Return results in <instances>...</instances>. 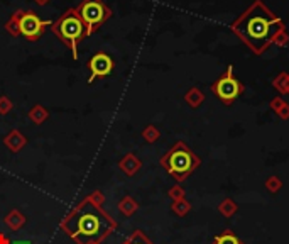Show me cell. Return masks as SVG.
<instances>
[{"label": "cell", "mask_w": 289, "mask_h": 244, "mask_svg": "<svg viewBox=\"0 0 289 244\" xmlns=\"http://www.w3.org/2000/svg\"><path fill=\"white\" fill-rule=\"evenodd\" d=\"M186 100L189 102V105L196 107V105H200L201 102H203V93H201L200 90L193 89V90L188 92V95H186Z\"/></svg>", "instance_id": "cell-9"}, {"label": "cell", "mask_w": 289, "mask_h": 244, "mask_svg": "<svg viewBox=\"0 0 289 244\" xmlns=\"http://www.w3.org/2000/svg\"><path fill=\"white\" fill-rule=\"evenodd\" d=\"M288 41H289L288 30H286V29H283V30H281V32L277 34V36L272 39V44H276V46H286V44H288Z\"/></svg>", "instance_id": "cell-13"}, {"label": "cell", "mask_w": 289, "mask_h": 244, "mask_svg": "<svg viewBox=\"0 0 289 244\" xmlns=\"http://www.w3.org/2000/svg\"><path fill=\"white\" fill-rule=\"evenodd\" d=\"M113 60L110 58V55L100 51L95 56H91L88 61V70H90V78L88 83H93L95 78H104V76L112 75L113 71Z\"/></svg>", "instance_id": "cell-8"}, {"label": "cell", "mask_w": 289, "mask_h": 244, "mask_svg": "<svg viewBox=\"0 0 289 244\" xmlns=\"http://www.w3.org/2000/svg\"><path fill=\"white\" fill-rule=\"evenodd\" d=\"M14 244H30L29 241H15Z\"/></svg>", "instance_id": "cell-18"}, {"label": "cell", "mask_w": 289, "mask_h": 244, "mask_svg": "<svg viewBox=\"0 0 289 244\" xmlns=\"http://www.w3.org/2000/svg\"><path fill=\"white\" fill-rule=\"evenodd\" d=\"M144 134H146V137H147V139H156V137H158V132H156L154 131V129H152V127H149V129H147V131L146 132H144Z\"/></svg>", "instance_id": "cell-16"}, {"label": "cell", "mask_w": 289, "mask_h": 244, "mask_svg": "<svg viewBox=\"0 0 289 244\" xmlns=\"http://www.w3.org/2000/svg\"><path fill=\"white\" fill-rule=\"evenodd\" d=\"M9 109H10V104L5 100V98H2V100H0V112H2V114H5Z\"/></svg>", "instance_id": "cell-15"}, {"label": "cell", "mask_w": 289, "mask_h": 244, "mask_svg": "<svg viewBox=\"0 0 289 244\" xmlns=\"http://www.w3.org/2000/svg\"><path fill=\"white\" fill-rule=\"evenodd\" d=\"M134 244H146V243H134Z\"/></svg>", "instance_id": "cell-19"}, {"label": "cell", "mask_w": 289, "mask_h": 244, "mask_svg": "<svg viewBox=\"0 0 289 244\" xmlns=\"http://www.w3.org/2000/svg\"><path fill=\"white\" fill-rule=\"evenodd\" d=\"M283 29H286L284 22L276 17L261 0H256L232 24L234 34H237L256 55H262Z\"/></svg>", "instance_id": "cell-1"}, {"label": "cell", "mask_w": 289, "mask_h": 244, "mask_svg": "<svg viewBox=\"0 0 289 244\" xmlns=\"http://www.w3.org/2000/svg\"><path fill=\"white\" fill-rule=\"evenodd\" d=\"M215 244H240V241L232 234H223L215 239Z\"/></svg>", "instance_id": "cell-12"}, {"label": "cell", "mask_w": 289, "mask_h": 244, "mask_svg": "<svg viewBox=\"0 0 289 244\" xmlns=\"http://www.w3.org/2000/svg\"><path fill=\"white\" fill-rule=\"evenodd\" d=\"M76 10L86 26V36L97 32L102 24H105L112 17V10L104 0H81Z\"/></svg>", "instance_id": "cell-5"}, {"label": "cell", "mask_w": 289, "mask_h": 244, "mask_svg": "<svg viewBox=\"0 0 289 244\" xmlns=\"http://www.w3.org/2000/svg\"><path fill=\"white\" fill-rule=\"evenodd\" d=\"M48 2H49V0H36V3H39V5H46Z\"/></svg>", "instance_id": "cell-17"}, {"label": "cell", "mask_w": 289, "mask_h": 244, "mask_svg": "<svg viewBox=\"0 0 289 244\" xmlns=\"http://www.w3.org/2000/svg\"><path fill=\"white\" fill-rule=\"evenodd\" d=\"M30 116H32V119H36L37 122H41L46 117V112H44V109L43 107H36V110H34L32 114H30Z\"/></svg>", "instance_id": "cell-14"}, {"label": "cell", "mask_w": 289, "mask_h": 244, "mask_svg": "<svg viewBox=\"0 0 289 244\" xmlns=\"http://www.w3.org/2000/svg\"><path fill=\"white\" fill-rule=\"evenodd\" d=\"M232 68H234V66L230 64V66H228V70H227V73L223 75L222 78L216 80V82L213 83V87H211V90L215 92V95L223 102V104H232V102H234L235 98H237L238 95L243 92L242 83L234 76Z\"/></svg>", "instance_id": "cell-7"}, {"label": "cell", "mask_w": 289, "mask_h": 244, "mask_svg": "<svg viewBox=\"0 0 289 244\" xmlns=\"http://www.w3.org/2000/svg\"><path fill=\"white\" fill-rule=\"evenodd\" d=\"M274 87L279 89L281 92H289V76L286 73H283L279 78L274 80Z\"/></svg>", "instance_id": "cell-11"}, {"label": "cell", "mask_w": 289, "mask_h": 244, "mask_svg": "<svg viewBox=\"0 0 289 244\" xmlns=\"http://www.w3.org/2000/svg\"><path fill=\"white\" fill-rule=\"evenodd\" d=\"M19 24V32L24 36L27 41H37L44 34L46 28L53 24L51 21H43L36 12L32 10H15L12 14Z\"/></svg>", "instance_id": "cell-6"}, {"label": "cell", "mask_w": 289, "mask_h": 244, "mask_svg": "<svg viewBox=\"0 0 289 244\" xmlns=\"http://www.w3.org/2000/svg\"><path fill=\"white\" fill-rule=\"evenodd\" d=\"M5 30L10 34V36H14V37H17V36H21V32H19V24H17V21H15V17L14 15H10V19L5 22Z\"/></svg>", "instance_id": "cell-10"}, {"label": "cell", "mask_w": 289, "mask_h": 244, "mask_svg": "<svg viewBox=\"0 0 289 244\" xmlns=\"http://www.w3.org/2000/svg\"><path fill=\"white\" fill-rule=\"evenodd\" d=\"M51 30L70 49L73 58H78V43L86 37V26L79 17L76 7H71L64 14H61L58 21L51 24Z\"/></svg>", "instance_id": "cell-3"}, {"label": "cell", "mask_w": 289, "mask_h": 244, "mask_svg": "<svg viewBox=\"0 0 289 244\" xmlns=\"http://www.w3.org/2000/svg\"><path fill=\"white\" fill-rule=\"evenodd\" d=\"M162 165L173 177L183 180V178H186V175H189L198 166V158L188 150L184 143H178L162 159Z\"/></svg>", "instance_id": "cell-4"}, {"label": "cell", "mask_w": 289, "mask_h": 244, "mask_svg": "<svg viewBox=\"0 0 289 244\" xmlns=\"http://www.w3.org/2000/svg\"><path fill=\"white\" fill-rule=\"evenodd\" d=\"M64 229L79 244H91L100 241L105 234L112 231L113 226L97 205L85 202L83 207H79L75 215L64 224Z\"/></svg>", "instance_id": "cell-2"}]
</instances>
